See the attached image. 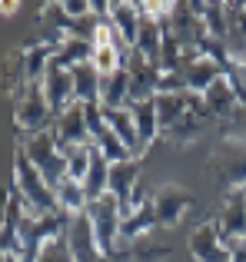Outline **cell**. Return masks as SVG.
<instances>
[{"label": "cell", "instance_id": "1", "mask_svg": "<svg viewBox=\"0 0 246 262\" xmlns=\"http://www.w3.org/2000/svg\"><path fill=\"white\" fill-rule=\"evenodd\" d=\"M10 186L24 196L30 216H53V212H64L57 206V192L50 189V183L40 176V169L27 160V153L20 146H17V156H13V179H10Z\"/></svg>", "mask_w": 246, "mask_h": 262}, {"label": "cell", "instance_id": "2", "mask_svg": "<svg viewBox=\"0 0 246 262\" xmlns=\"http://www.w3.org/2000/svg\"><path fill=\"white\" fill-rule=\"evenodd\" d=\"M53 123H57V116L44 96V83H27L17 93V143H24V133L37 136L53 129Z\"/></svg>", "mask_w": 246, "mask_h": 262}, {"label": "cell", "instance_id": "3", "mask_svg": "<svg viewBox=\"0 0 246 262\" xmlns=\"http://www.w3.org/2000/svg\"><path fill=\"white\" fill-rule=\"evenodd\" d=\"M17 146L24 149L27 160L40 169V176L50 183V189H57V186L67 179V156H64V149L57 146L53 129L37 133V136H27V143H17Z\"/></svg>", "mask_w": 246, "mask_h": 262}, {"label": "cell", "instance_id": "4", "mask_svg": "<svg viewBox=\"0 0 246 262\" xmlns=\"http://www.w3.org/2000/svg\"><path fill=\"white\" fill-rule=\"evenodd\" d=\"M87 219L93 226V236H97V246L104 256H113L120 243V226H123V206L107 192V196L93 199L87 206Z\"/></svg>", "mask_w": 246, "mask_h": 262}, {"label": "cell", "instance_id": "5", "mask_svg": "<svg viewBox=\"0 0 246 262\" xmlns=\"http://www.w3.org/2000/svg\"><path fill=\"white\" fill-rule=\"evenodd\" d=\"M213 173L233 189H246V143L243 140H223L220 149L210 160Z\"/></svg>", "mask_w": 246, "mask_h": 262}, {"label": "cell", "instance_id": "6", "mask_svg": "<svg viewBox=\"0 0 246 262\" xmlns=\"http://www.w3.org/2000/svg\"><path fill=\"white\" fill-rule=\"evenodd\" d=\"M40 83H44V96L50 103L53 116H64L70 106H77V86H73V73L67 67H57L50 60V67H47Z\"/></svg>", "mask_w": 246, "mask_h": 262}, {"label": "cell", "instance_id": "7", "mask_svg": "<svg viewBox=\"0 0 246 262\" xmlns=\"http://www.w3.org/2000/svg\"><path fill=\"white\" fill-rule=\"evenodd\" d=\"M190 256L196 262H230V249L220 236L216 219H207L203 226H196L190 236Z\"/></svg>", "mask_w": 246, "mask_h": 262}, {"label": "cell", "instance_id": "8", "mask_svg": "<svg viewBox=\"0 0 246 262\" xmlns=\"http://www.w3.org/2000/svg\"><path fill=\"white\" fill-rule=\"evenodd\" d=\"M53 136H57L60 149H73V146H90V129H87V110L84 103L70 106L64 116H57L53 123Z\"/></svg>", "mask_w": 246, "mask_h": 262}, {"label": "cell", "instance_id": "9", "mask_svg": "<svg viewBox=\"0 0 246 262\" xmlns=\"http://www.w3.org/2000/svg\"><path fill=\"white\" fill-rule=\"evenodd\" d=\"M216 226H220V236L227 246L246 239V189H230L227 203L216 216Z\"/></svg>", "mask_w": 246, "mask_h": 262}, {"label": "cell", "instance_id": "10", "mask_svg": "<svg viewBox=\"0 0 246 262\" xmlns=\"http://www.w3.org/2000/svg\"><path fill=\"white\" fill-rule=\"evenodd\" d=\"M196 199L190 196L180 186H163L160 192H153V206H156V223L160 226H176L190 209H193Z\"/></svg>", "mask_w": 246, "mask_h": 262}, {"label": "cell", "instance_id": "11", "mask_svg": "<svg viewBox=\"0 0 246 262\" xmlns=\"http://www.w3.org/2000/svg\"><path fill=\"white\" fill-rule=\"evenodd\" d=\"M176 77H180V86H183V90H190V93L203 96L220 77H227V73H223V67L216 63V60H210V57H203V53H200V57L190 60V63L183 67Z\"/></svg>", "mask_w": 246, "mask_h": 262}, {"label": "cell", "instance_id": "12", "mask_svg": "<svg viewBox=\"0 0 246 262\" xmlns=\"http://www.w3.org/2000/svg\"><path fill=\"white\" fill-rule=\"evenodd\" d=\"M67 243H70V252H73L77 262H104L107 259L104 252H100V246H97V236H93V226H90V219H87V212L70 219Z\"/></svg>", "mask_w": 246, "mask_h": 262}, {"label": "cell", "instance_id": "13", "mask_svg": "<svg viewBox=\"0 0 246 262\" xmlns=\"http://www.w3.org/2000/svg\"><path fill=\"white\" fill-rule=\"evenodd\" d=\"M136 186H140V160H123L110 166V196L123 206V216L130 212V199H133Z\"/></svg>", "mask_w": 246, "mask_h": 262}, {"label": "cell", "instance_id": "14", "mask_svg": "<svg viewBox=\"0 0 246 262\" xmlns=\"http://www.w3.org/2000/svg\"><path fill=\"white\" fill-rule=\"evenodd\" d=\"M130 113L136 120V129H140V149L147 153L156 140H160V116H156V100H140L130 103Z\"/></svg>", "mask_w": 246, "mask_h": 262}, {"label": "cell", "instance_id": "15", "mask_svg": "<svg viewBox=\"0 0 246 262\" xmlns=\"http://www.w3.org/2000/svg\"><path fill=\"white\" fill-rule=\"evenodd\" d=\"M110 24H113V30L120 33L123 43L133 50L136 37H140V27H143L140 7H136V4H110Z\"/></svg>", "mask_w": 246, "mask_h": 262}, {"label": "cell", "instance_id": "16", "mask_svg": "<svg viewBox=\"0 0 246 262\" xmlns=\"http://www.w3.org/2000/svg\"><path fill=\"white\" fill-rule=\"evenodd\" d=\"M73 86H77V103L90 106V103H100L104 100V77L97 73L93 63H80L73 67Z\"/></svg>", "mask_w": 246, "mask_h": 262}, {"label": "cell", "instance_id": "17", "mask_svg": "<svg viewBox=\"0 0 246 262\" xmlns=\"http://www.w3.org/2000/svg\"><path fill=\"white\" fill-rule=\"evenodd\" d=\"M104 120L110 123V129L127 143V149L133 156L143 153V149H140V129H136V120H133V113H130V106H120V110L104 106Z\"/></svg>", "mask_w": 246, "mask_h": 262}, {"label": "cell", "instance_id": "18", "mask_svg": "<svg viewBox=\"0 0 246 262\" xmlns=\"http://www.w3.org/2000/svg\"><path fill=\"white\" fill-rule=\"evenodd\" d=\"M156 206L153 199H150L147 206H140L136 212H130V216H123V226H120V239H127V243H136V239H143L150 229H156Z\"/></svg>", "mask_w": 246, "mask_h": 262}, {"label": "cell", "instance_id": "19", "mask_svg": "<svg viewBox=\"0 0 246 262\" xmlns=\"http://www.w3.org/2000/svg\"><path fill=\"white\" fill-rule=\"evenodd\" d=\"M90 57H93V40L67 37L64 43L57 47V53H53V63L73 70V67H80V63H90Z\"/></svg>", "mask_w": 246, "mask_h": 262}, {"label": "cell", "instance_id": "20", "mask_svg": "<svg viewBox=\"0 0 246 262\" xmlns=\"http://www.w3.org/2000/svg\"><path fill=\"white\" fill-rule=\"evenodd\" d=\"M53 192H57V206L67 212V216H84L87 206H90L84 183H77V179H70V176H67V179H64V183H60Z\"/></svg>", "mask_w": 246, "mask_h": 262}, {"label": "cell", "instance_id": "21", "mask_svg": "<svg viewBox=\"0 0 246 262\" xmlns=\"http://www.w3.org/2000/svg\"><path fill=\"white\" fill-rule=\"evenodd\" d=\"M100 106H110V110H120V106H130V70L120 67L113 77L104 80V100Z\"/></svg>", "mask_w": 246, "mask_h": 262}, {"label": "cell", "instance_id": "22", "mask_svg": "<svg viewBox=\"0 0 246 262\" xmlns=\"http://www.w3.org/2000/svg\"><path fill=\"white\" fill-rule=\"evenodd\" d=\"M67 156V176L84 183L87 173H90V163H93V143L90 146H73V149H64Z\"/></svg>", "mask_w": 246, "mask_h": 262}, {"label": "cell", "instance_id": "23", "mask_svg": "<svg viewBox=\"0 0 246 262\" xmlns=\"http://www.w3.org/2000/svg\"><path fill=\"white\" fill-rule=\"evenodd\" d=\"M37 262H77V259H73V252H70V243H67V236H60V239H53V243L47 246L44 252H40Z\"/></svg>", "mask_w": 246, "mask_h": 262}, {"label": "cell", "instance_id": "24", "mask_svg": "<svg viewBox=\"0 0 246 262\" xmlns=\"http://www.w3.org/2000/svg\"><path fill=\"white\" fill-rule=\"evenodd\" d=\"M230 262H246V239H240V243H230Z\"/></svg>", "mask_w": 246, "mask_h": 262}, {"label": "cell", "instance_id": "25", "mask_svg": "<svg viewBox=\"0 0 246 262\" xmlns=\"http://www.w3.org/2000/svg\"><path fill=\"white\" fill-rule=\"evenodd\" d=\"M4 262H20V259L17 256H4Z\"/></svg>", "mask_w": 246, "mask_h": 262}, {"label": "cell", "instance_id": "26", "mask_svg": "<svg viewBox=\"0 0 246 262\" xmlns=\"http://www.w3.org/2000/svg\"><path fill=\"white\" fill-rule=\"evenodd\" d=\"M243 77H246V70H243Z\"/></svg>", "mask_w": 246, "mask_h": 262}, {"label": "cell", "instance_id": "27", "mask_svg": "<svg viewBox=\"0 0 246 262\" xmlns=\"http://www.w3.org/2000/svg\"><path fill=\"white\" fill-rule=\"evenodd\" d=\"M243 143H246V140H243Z\"/></svg>", "mask_w": 246, "mask_h": 262}]
</instances>
